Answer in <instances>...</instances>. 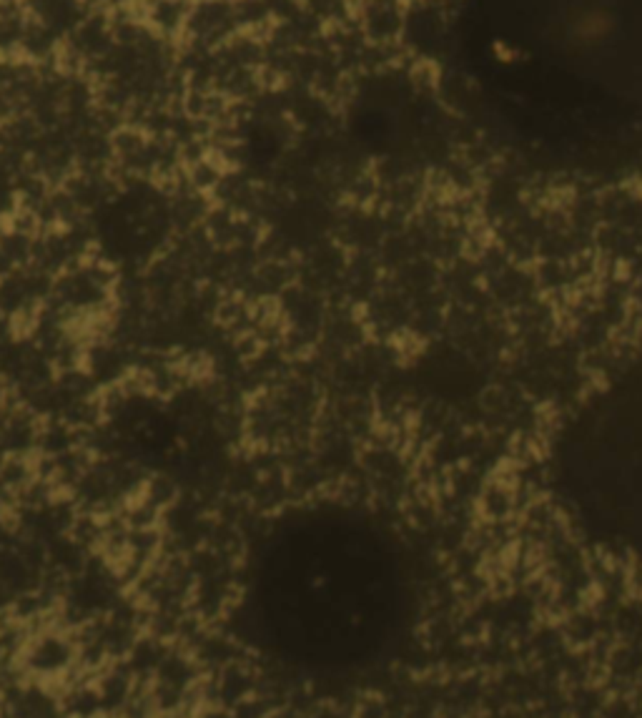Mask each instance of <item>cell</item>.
I'll return each mask as SVG.
<instances>
[{"instance_id":"1","label":"cell","mask_w":642,"mask_h":718,"mask_svg":"<svg viewBox=\"0 0 642 718\" xmlns=\"http://www.w3.org/2000/svg\"><path fill=\"white\" fill-rule=\"evenodd\" d=\"M555 462L564 498L592 528L642 540V374L617 380L569 419Z\"/></svg>"}]
</instances>
